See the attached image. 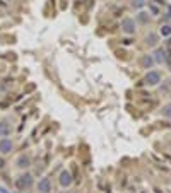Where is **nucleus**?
I'll return each instance as SVG.
<instances>
[{"label":"nucleus","instance_id":"f257e3e1","mask_svg":"<svg viewBox=\"0 0 171 193\" xmlns=\"http://www.w3.org/2000/svg\"><path fill=\"white\" fill-rule=\"evenodd\" d=\"M31 185H33V176L31 174H23V176H19L17 181H16V186L19 188V190H28Z\"/></svg>","mask_w":171,"mask_h":193},{"label":"nucleus","instance_id":"f03ea898","mask_svg":"<svg viewBox=\"0 0 171 193\" xmlns=\"http://www.w3.org/2000/svg\"><path fill=\"white\" fill-rule=\"evenodd\" d=\"M159 81H161V75H159V72H156V70H151L144 79V82L147 84V86H158Z\"/></svg>","mask_w":171,"mask_h":193},{"label":"nucleus","instance_id":"7ed1b4c3","mask_svg":"<svg viewBox=\"0 0 171 193\" xmlns=\"http://www.w3.org/2000/svg\"><path fill=\"white\" fill-rule=\"evenodd\" d=\"M122 29H123V32H127V34H133V32H135V21L133 19H123Z\"/></svg>","mask_w":171,"mask_h":193},{"label":"nucleus","instance_id":"20e7f679","mask_svg":"<svg viewBox=\"0 0 171 193\" xmlns=\"http://www.w3.org/2000/svg\"><path fill=\"white\" fill-rule=\"evenodd\" d=\"M60 185L65 186V188L72 185V174L68 173V171H62L60 173Z\"/></svg>","mask_w":171,"mask_h":193},{"label":"nucleus","instance_id":"39448f33","mask_svg":"<svg viewBox=\"0 0 171 193\" xmlns=\"http://www.w3.org/2000/svg\"><path fill=\"white\" fill-rule=\"evenodd\" d=\"M38 190L41 193H50V191H52V183H50L48 178H43V180L39 181V183H38Z\"/></svg>","mask_w":171,"mask_h":193},{"label":"nucleus","instance_id":"423d86ee","mask_svg":"<svg viewBox=\"0 0 171 193\" xmlns=\"http://www.w3.org/2000/svg\"><path fill=\"white\" fill-rule=\"evenodd\" d=\"M10 151H12V142H10L9 138L0 140V152H2V154H9Z\"/></svg>","mask_w":171,"mask_h":193},{"label":"nucleus","instance_id":"0eeeda50","mask_svg":"<svg viewBox=\"0 0 171 193\" xmlns=\"http://www.w3.org/2000/svg\"><path fill=\"white\" fill-rule=\"evenodd\" d=\"M10 133V125L7 121H0V137H7Z\"/></svg>","mask_w":171,"mask_h":193},{"label":"nucleus","instance_id":"6e6552de","mask_svg":"<svg viewBox=\"0 0 171 193\" xmlns=\"http://www.w3.org/2000/svg\"><path fill=\"white\" fill-rule=\"evenodd\" d=\"M152 65H154V57L144 55V57H142V67H144V68H151Z\"/></svg>","mask_w":171,"mask_h":193},{"label":"nucleus","instance_id":"1a4fd4ad","mask_svg":"<svg viewBox=\"0 0 171 193\" xmlns=\"http://www.w3.org/2000/svg\"><path fill=\"white\" fill-rule=\"evenodd\" d=\"M154 60L158 62V63H164V60H166V53H164V50H158V52L154 53Z\"/></svg>","mask_w":171,"mask_h":193},{"label":"nucleus","instance_id":"9d476101","mask_svg":"<svg viewBox=\"0 0 171 193\" xmlns=\"http://www.w3.org/2000/svg\"><path fill=\"white\" fill-rule=\"evenodd\" d=\"M17 166H19L21 169L28 167V166H29V157H28V156H21V157L17 159Z\"/></svg>","mask_w":171,"mask_h":193},{"label":"nucleus","instance_id":"9b49d317","mask_svg":"<svg viewBox=\"0 0 171 193\" xmlns=\"http://www.w3.org/2000/svg\"><path fill=\"white\" fill-rule=\"evenodd\" d=\"M145 43H147L149 46H156V43H158V36H156V34H149L147 39H145Z\"/></svg>","mask_w":171,"mask_h":193},{"label":"nucleus","instance_id":"f8f14e48","mask_svg":"<svg viewBox=\"0 0 171 193\" xmlns=\"http://www.w3.org/2000/svg\"><path fill=\"white\" fill-rule=\"evenodd\" d=\"M163 115L171 118V103L169 104H164V108H163Z\"/></svg>","mask_w":171,"mask_h":193},{"label":"nucleus","instance_id":"ddd939ff","mask_svg":"<svg viewBox=\"0 0 171 193\" xmlns=\"http://www.w3.org/2000/svg\"><path fill=\"white\" fill-rule=\"evenodd\" d=\"M171 34V27L166 24V26H161V36H169Z\"/></svg>","mask_w":171,"mask_h":193},{"label":"nucleus","instance_id":"4468645a","mask_svg":"<svg viewBox=\"0 0 171 193\" xmlns=\"http://www.w3.org/2000/svg\"><path fill=\"white\" fill-rule=\"evenodd\" d=\"M145 5V0H133V7H144Z\"/></svg>","mask_w":171,"mask_h":193},{"label":"nucleus","instance_id":"2eb2a0df","mask_svg":"<svg viewBox=\"0 0 171 193\" xmlns=\"http://www.w3.org/2000/svg\"><path fill=\"white\" fill-rule=\"evenodd\" d=\"M149 9H151V12H152V16H156V14H158V12H159V9H158V7H156V5H151V7H149Z\"/></svg>","mask_w":171,"mask_h":193},{"label":"nucleus","instance_id":"dca6fc26","mask_svg":"<svg viewBox=\"0 0 171 193\" xmlns=\"http://www.w3.org/2000/svg\"><path fill=\"white\" fill-rule=\"evenodd\" d=\"M140 22H147V16H145V12H140Z\"/></svg>","mask_w":171,"mask_h":193},{"label":"nucleus","instance_id":"f3484780","mask_svg":"<svg viewBox=\"0 0 171 193\" xmlns=\"http://www.w3.org/2000/svg\"><path fill=\"white\" fill-rule=\"evenodd\" d=\"M3 164H5V161H3L2 157H0V167H3Z\"/></svg>","mask_w":171,"mask_h":193},{"label":"nucleus","instance_id":"a211bd4d","mask_svg":"<svg viewBox=\"0 0 171 193\" xmlns=\"http://www.w3.org/2000/svg\"><path fill=\"white\" fill-rule=\"evenodd\" d=\"M168 55H169V58H171V46L168 48Z\"/></svg>","mask_w":171,"mask_h":193},{"label":"nucleus","instance_id":"6ab92c4d","mask_svg":"<svg viewBox=\"0 0 171 193\" xmlns=\"http://www.w3.org/2000/svg\"><path fill=\"white\" fill-rule=\"evenodd\" d=\"M158 2H159V3H163V2H164V0H158Z\"/></svg>","mask_w":171,"mask_h":193},{"label":"nucleus","instance_id":"aec40b11","mask_svg":"<svg viewBox=\"0 0 171 193\" xmlns=\"http://www.w3.org/2000/svg\"><path fill=\"white\" fill-rule=\"evenodd\" d=\"M169 68H171V63H169Z\"/></svg>","mask_w":171,"mask_h":193}]
</instances>
